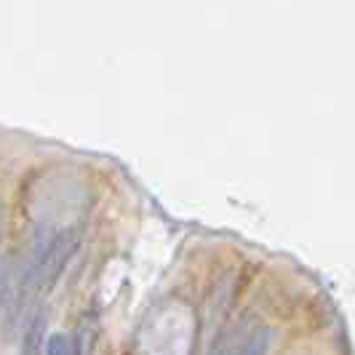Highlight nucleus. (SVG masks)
<instances>
[{
    "instance_id": "20e7f679",
    "label": "nucleus",
    "mask_w": 355,
    "mask_h": 355,
    "mask_svg": "<svg viewBox=\"0 0 355 355\" xmlns=\"http://www.w3.org/2000/svg\"><path fill=\"white\" fill-rule=\"evenodd\" d=\"M272 329H257L251 331L249 339L243 342V347L232 355H267L270 353V345H272Z\"/></svg>"
},
{
    "instance_id": "7ed1b4c3",
    "label": "nucleus",
    "mask_w": 355,
    "mask_h": 355,
    "mask_svg": "<svg viewBox=\"0 0 355 355\" xmlns=\"http://www.w3.org/2000/svg\"><path fill=\"white\" fill-rule=\"evenodd\" d=\"M94 345H96V320L86 315L75 331V355H94Z\"/></svg>"
},
{
    "instance_id": "39448f33",
    "label": "nucleus",
    "mask_w": 355,
    "mask_h": 355,
    "mask_svg": "<svg viewBox=\"0 0 355 355\" xmlns=\"http://www.w3.org/2000/svg\"><path fill=\"white\" fill-rule=\"evenodd\" d=\"M46 355H75V342L67 334H51L46 342Z\"/></svg>"
},
{
    "instance_id": "f03ea898",
    "label": "nucleus",
    "mask_w": 355,
    "mask_h": 355,
    "mask_svg": "<svg viewBox=\"0 0 355 355\" xmlns=\"http://www.w3.org/2000/svg\"><path fill=\"white\" fill-rule=\"evenodd\" d=\"M46 342H49V331H46V313L37 310L30 326H27V334H24V345H21V355H40V350H46Z\"/></svg>"
},
{
    "instance_id": "f257e3e1",
    "label": "nucleus",
    "mask_w": 355,
    "mask_h": 355,
    "mask_svg": "<svg viewBox=\"0 0 355 355\" xmlns=\"http://www.w3.org/2000/svg\"><path fill=\"white\" fill-rule=\"evenodd\" d=\"M78 246H80V230L78 227H64V230L53 235L51 243L43 249L35 270H33V286L37 291H51L56 281L62 278L64 267L70 265Z\"/></svg>"
},
{
    "instance_id": "423d86ee",
    "label": "nucleus",
    "mask_w": 355,
    "mask_h": 355,
    "mask_svg": "<svg viewBox=\"0 0 355 355\" xmlns=\"http://www.w3.org/2000/svg\"><path fill=\"white\" fill-rule=\"evenodd\" d=\"M0 238H3V206H0Z\"/></svg>"
}]
</instances>
